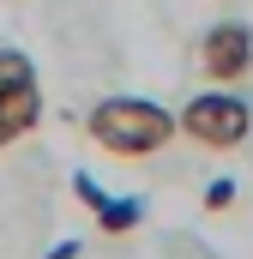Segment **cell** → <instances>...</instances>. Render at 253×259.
Listing matches in <instances>:
<instances>
[{
  "mask_svg": "<svg viewBox=\"0 0 253 259\" xmlns=\"http://www.w3.org/2000/svg\"><path fill=\"white\" fill-rule=\"evenodd\" d=\"M199 66H205L211 84H241V78L253 72V30L241 24V18L211 24V30L199 36Z\"/></svg>",
  "mask_w": 253,
  "mask_h": 259,
  "instance_id": "3",
  "label": "cell"
},
{
  "mask_svg": "<svg viewBox=\"0 0 253 259\" xmlns=\"http://www.w3.org/2000/svg\"><path fill=\"white\" fill-rule=\"evenodd\" d=\"M181 133H187L193 145H205V151H241L253 133V109L247 97H229V91H199L187 97V109L175 115Z\"/></svg>",
  "mask_w": 253,
  "mask_h": 259,
  "instance_id": "2",
  "label": "cell"
},
{
  "mask_svg": "<svg viewBox=\"0 0 253 259\" xmlns=\"http://www.w3.org/2000/svg\"><path fill=\"white\" fill-rule=\"evenodd\" d=\"M24 84H36V66L24 49H0V97L6 91H24Z\"/></svg>",
  "mask_w": 253,
  "mask_h": 259,
  "instance_id": "5",
  "label": "cell"
},
{
  "mask_svg": "<svg viewBox=\"0 0 253 259\" xmlns=\"http://www.w3.org/2000/svg\"><path fill=\"white\" fill-rule=\"evenodd\" d=\"M85 133H91V145H103L109 157H126V163H139V157H157L181 121L163 109V103H151V97H103L91 115H85Z\"/></svg>",
  "mask_w": 253,
  "mask_h": 259,
  "instance_id": "1",
  "label": "cell"
},
{
  "mask_svg": "<svg viewBox=\"0 0 253 259\" xmlns=\"http://www.w3.org/2000/svg\"><path fill=\"white\" fill-rule=\"evenodd\" d=\"M72 193H78V205H91V211H97V205H103V187H97V175H85V169H78V175H72Z\"/></svg>",
  "mask_w": 253,
  "mask_h": 259,
  "instance_id": "6",
  "label": "cell"
},
{
  "mask_svg": "<svg viewBox=\"0 0 253 259\" xmlns=\"http://www.w3.org/2000/svg\"><path fill=\"white\" fill-rule=\"evenodd\" d=\"M43 259H78V235H72V241H61V247H49Z\"/></svg>",
  "mask_w": 253,
  "mask_h": 259,
  "instance_id": "8",
  "label": "cell"
},
{
  "mask_svg": "<svg viewBox=\"0 0 253 259\" xmlns=\"http://www.w3.org/2000/svg\"><path fill=\"white\" fill-rule=\"evenodd\" d=\"M139 217H145L139 199H103V205H97V229H103V235H126Z\"/></svg>",
  "mask_w": 253,
  "mask_h": 259,
  "instance_id": "4",
  "label": "cell"
},
{
  "mask_svg": "<svg viewBox=\"0 0 253 259\" xmlns=\"http://www.w3.org/2000/svg\"><path fill=\"white\" fill-rule=\"evenodd\" d=\"M6 145H12V133H6V121H0V151H6Z\"/></svg>",
  "mask_w": 253,
  "mask_h": 259,
  "instance_id": "9",
  "label": "cell"
},
{
  "mask_svg": "<svg viewBox=\"0 0 253 259\" xmlns=\"http://www.w3.org/2000/svg\"><path fill=\"white\" fill-rule=\"evenodd\" d=\"M235 193H241L235 181H211V187H205V211H229V205H235Z\"/></svg>",
  "mask_w": 253,
  "mask_h": 259,
  "instance_id": "7",
  "label": "cell"
}]
</instances>
